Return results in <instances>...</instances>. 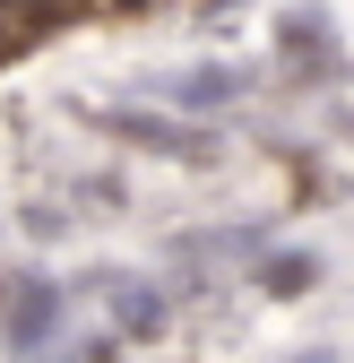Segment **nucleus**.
<instances>
[{
  "instance_id": "obj_1",
  "label": "nucleus",
  "mask_w": 354,
  "mask_h": 363,
  "mask_svg": "<svg viewBox=\"0 0 354 363\" xmlns=\"http://www.w3.org/2000/svg\"><path fill=\"white\" fill-rule=\"evenodd\" d=\"M96 121L121 130V139H147V147H173V156L199 164V130H182V121H156V113H96Z\"/></svg>"
},
{
  "instance_id": "obj_2",
  "label": "nucleus",
  "mask_w": 354,
  "mask_h": 363,
  "mask_svg": "<svg viewBox=\"0 0 354 363\" xmlns=\"http://www.w3.org/2000/svg\"><path fill=\"white\" fill-rule=\"evenodd\" d=\"M113 311H121V329H130V337H164V320H173L164 294L139 286V277H113Z\"/></svg>"
},
{
  "instance_id": "obj_3",
  "label": "nucleus",
  "mask_w": 354,
  "mask_h": 363,
  "mask_svg": "<svg viewBox=\"0 0 354 363\" xmlns=\"http://www.w3.org/2000/svg\"><path fill=\"white\" fill-rule=\"evenodd\" d=\"M173 96H182L190 113H216V104H234V96H242V69H190Z\"/></svg>"
},
{
  "instance_id": "obj_4",
  "label": "nucleus",
  "mask_w": 354,
  "mask_h": 363,
  "mask_svg": "<svg viewBox=\"0 0 354 363\" xmlns=\"http://www.w3.org/2000/svg\"><path fill=\"white\" fill-rule=\"evenodd\" d=\"M52 320H61V294H52V286H26V303L9 311V329H18V346H26V337H52Z\"/></svg>"
},
{
  "instance_id": "obj_5",
  "label": "nucleus",
  "mask_w": 354,
  "mask_h": 363,
  "mask_svg": "<svg viewBox=\"0 0 354 363\" xmlns=\"http://www.w3.org/2000/svg\"><path fill=\"white\" fill-rule=\"evenodd\" d=\"M320 277V259H268V286L277 294H294V286H312Z\"/></svg>"
}]
</instances>
